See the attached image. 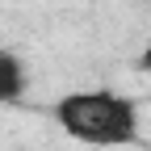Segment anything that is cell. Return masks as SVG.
Instances as JSON below:
<instances>
[{
    "label": "cell",
    "mask_w": 151,
    "mask_h": 151,
    "mask_svg": "<svg viewBox=\"0 0 151 151\" xmlns=\"http://www.w3.org/2000/svg\"><path fill=\"white\" fill-rule=\"evenodd\" d=\"M55 122L67 139L84 147H134L139 105L113 88H80L55 101Z\"/></svg>",
    "instance_id": "6da1fadb"
},
{
    "label": "cell",
    "mask_w": 151,
    "mask_h": 151,
    "mask_svg": "<svg viewBox=\"0 0 151 151\" xmlns=\"http://www.w3.org/2000/svg\"><path fill=\"white\" fill-rule=\"evenodd\" d=\"M25 97V67L17 55L0 50V105H13Z\"/></svg>",
    "instance_id": "7a4b0ae2"
}]
</instances>
